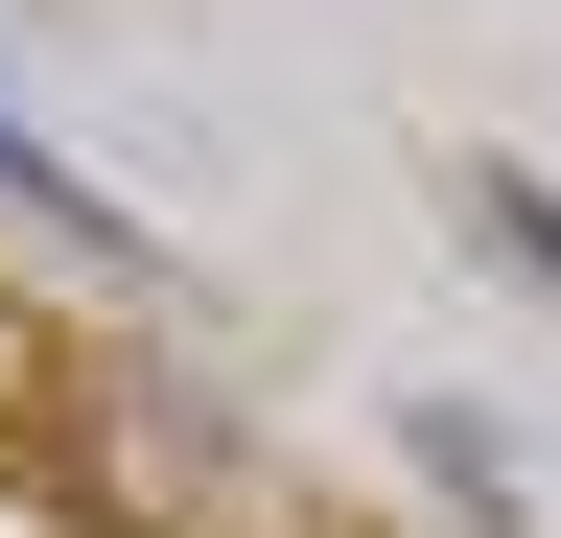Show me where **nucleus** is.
Instances as JSON below:
<instances>
[{"label": "nucleus", "instance_id": "1", "mask_svg": "<svg viewBox=\"0 0 561 538\" xmlns=\"http://www.w3.org/2000/svg\"><path fill=\"white\" fill-rule=\"evenodd\" d=\"M0 211H24V234H70V257H140V211H117V187L47 141V117H0Z\"/></svg>", "mask_w": 561, "mask_h": 538}, {"label": "nucleus", "instance_id": "2", "mask_svg": "<svg viewBox=\"0 0 561 538\" xmlns=\"http://www.w3.org/2000/svg\"><path fill=\"white\" fill-rule=\"evenodd\" d=\"M445 187H468V234L515 257V282H561V187H538V164H445Z\"/></svg>", "mask_w": 561, "mask_h": 538}, {"label": "nucleus", "instance_id": "3", "mask_svg": "<svg viewBox=\"0 0 561 538\" xmlns=\"http://www.w3.org/2000/svg\"><path fill=\"white\" fill-rule=\"evenodd\" d=\"M0 375H47V352H0Z\"/></svg>", "mask_w": 561, "mask_h": 538}]
</instances>
